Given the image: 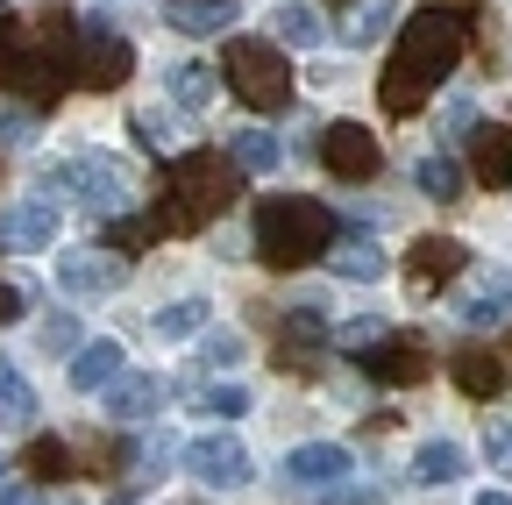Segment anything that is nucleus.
<instances>
[{"instance_id": "6", "label": "nucleus", "mask_w": 512, "mask_h": 505, "mask_svg": "<svg viewBox=\"0 0 512 505\" xmlns=\"http://www.w3.org/2000/svg\"><path fill=\"white\" fill-rule=\"evenodd\" d=\"M0 86H8L15 100H29L36 114L64 100V72L50 65L43 50H36L29 22H0Z\"/></svg>"}, {"instance_id": "3", "label": "nucleus", "mask_w": 512, "mask_h": 505, "mask_svg": "<svg viewBox=\"0 0 512 505\" xmlns=\"http://www.w3.org/2000/svg\"><path fill=\"white\" fill-rule=\"evenodd\" d=\"M335 214L320 207V200H306V193H271L264 207H256V221H249V242H256V257H264V271H306V264H320L335 249Z\"/></svg>"}, {"instance_id": "16", "label": "nucleus", "mask_w": 512, "mask_h": 505, "mask_svg": "<svg viewBox=\"0 0 512 505\" xmlns=\"http://www.w3.org/2000/svg\"><path fill=\"white\" fill-rule=\"evenodd\" d=\"M363 370L377 377V385H420V377H427V349L420 342H370Z\"/></svg>"}, {"instance_id": "33", "label": "nucleus", "mask_w": 512, "mask_h": 505, "mask_svg": "<svg viewBox=\"0 0 512 505\" xmlns=\"http://www.w3.org/2000/svg\"><path fill=\"white\" fill-rule=\"evenodd\" d=\"M342 342H349V349H370V342H392V321H384V313H363V321H349V328H342Z\"/></svg>"}, {"instance_id": "40", "label": "nucleus", "mask_w": 512, "mask_h": 505, "mask_svg": "<svg viewBox=\"0 0 512 505\" xmlns=\"http://www.w3.org/2000/svg\"><path fill=\"white\" fill-rule=\"evenodd\" d=\"M0 505H36V491H0Z\"/></svg>"}, {"instance_id": "12", "label": "nucleus", "mask_w": 512, "mask_h": 505, "mask_svg": "<svg viewBox=\"0 0 512 505\" xmlns=\"http://www.w3.org/2000/svg\"><path fill=\"white\" fill-rule=\"evenodd\" d=\"M57 221H64V214H57V200H43V193H36V200H22L15 214H0V257H22V249H50V242H57Z\"/></svg>"}, {"instance_id": "2", "label": "nucleus", "mask_w": 512, "mask_h": 505, "mask_svg": "<svg viewBox=\"0 0 512 505\" xmlns=\"http://www.w3.org/2000/svg\"><path fill=\"white\" fill-rule=\"evenodd\" d=\"M235 185H242V171H235L228 157L185 150V157H171L164 193H157V207H150L143 221H150V235H200L207 221H221V214H228Z\"/></svg>"}, {"instance_id": "13", "label": "nucleus", "mask_w": 512, "mask_h": 505, "mask_svg": "<svg viewBox=\"0 0 512 505\" xmlns=\"http://www.w3.org/2000/svg\"><path fill=\"white\" fill-rule=\"evenodd\" d=\"M100 399H107V420H128V427H136V420H157V406L171 399V385H164L157 370H121Z\"/></svg>"}, {"instance_id": "29", "label": "nucleus", "mask_w": 512, "mask_h": 505, "mask_svg": "<svg viewBox=\"0 0 512 505\" xmlns=\"http://www.w3.org/2000/svg\"><path fill=\"white\" fill-rule=\"evenodd\" d=\"M0 413H8V420H36V385L15 370V356H0Z\"/></svg>"}, {"instance_id": "1", "label": "nucleus", "mask_w": 512, "mask_h": 505, "mask_svg": "<svg viewBox=\"0 0 512 505\" xmlns=\"http://www.w3.org/2000/svg\"><path fill=\"white\" fill-rule=\"evenodd\" d=\"M463 22L456 15H441L434 0L413 15V22H399V43H392V65H384V79H377V100H384V114H420L427 100H434V86L463 65Z\"/></svg>"}, {"instance_id": "22", "label": "nucleus", "mask_w": 512, "mask_h": 505, "mask_svg": "<svg viewBox=\"0 0 512 505\" xmlns=\"http://www.w3.org/2000/svg\"><path fill=\"white\" fill-rule=\"evenodd\" d=\"M456 313L470 328H498L505 313H512V278H484V285H470L463 299H456Z\"/></svg>"}, {"instance_id": "19", "label": "nucleus", "mask_w": 512, "mask_h": 505, "mask_svg": "<svg viewBox=\"0 0 512 505\" xmlns=\"http://www.w3.org/2000/svg\"><path fill=\"white\" fill-rule=\"evenodd\" d=\"M448 370H456V385L470 392V399H498L505 385H512V370L491 356V349H463L456 363H448Z\"/></svg>"}, {"instance_id": "30", "label": "nucleus", "mask_w": 512, "mask_h": 505, "mask_svg": "<svg viewBox=\"0 0 512 505\" xmlns=\"http://www.w3.org/2000/svg\"><path fill=\"white\" fill-rule=\"evenodd\" d=\"M192 406L221 413V420H242L249 413V385H192Z\"/></svg>"}, {"instance_id": "21", "label": "nucleus", "mask_w": 512, "mask_h": 505, "mask_svg": "<svg viewBox=\"0 0 512 505\" xmlns=\"http://www.w3.org/2000/svg\"><path fill=\"white\" fill-rule=\"evenodd\" d=\"M121 377V342H79L72 349V385L79 392H107Z\"/></svg>"}, {"instance_id": "35", "label": "nucleus", "mask_w": 512, "mask_h": 505, "mask_svg": "<svg viewBox=\"0 0 512 505\" xmlns=\"http://www.w3.org/2000/svg\"><path fill=\"white\" fill-rule=\"evenodd\" d=\"M484 463H491L498 477H512V427H498V434H484Z\"/></svg>"}, {"instance_id": "20", "label": "nucleus", "mask_w": 512, "mask_h": 505, "mask_svg": "<svg viewBox=\"0 0 512 505\" xmlns=\"http://www.w3.org/2000/svg\"><path fill=\"white\" fill-rule=\"evenodd\" d=\"M271 36H278V43H292V50H320L328 22H320L313 0H285V8H271Z\"/></svg>"}, {"instance_id": "4", "label": "nucleus", "mask_w": 512, "mask_h": 505, "mask_svg": "<svg viewBox=\"0 0 512 505\" xmlns=\"http://www.w3.org/2000/svg\"><path fill=\"white\" fill-rule=\"evenodd\" d=\"M57 193H72L86 221H121V214H136V178H128L121 157H72V164H50L43 171V200Z\"/></svg>"}, {"instance_id": "39", "label": "nucleus", "mask_w": 512, "mask_h": 505, "mask_svg": "<svg viewBox=\"0 0 512 505\" xmlns=\"http://www.w3.org/2000/svg\"><path fill=\"white\" fill-rule=\"evenodd\" d=\"M164 456H171V441H164V434H150V441H143V456H136V463H143V470L157 477V470H164Z\"/></svg>"}, {"instance_id": "28", "label": "nucleus", "mask_w": 512, "mask_h": 505, "mask_svg": "<svg viewBox=\"0 0 512 505\" xmlns=\"http://www.w3.org/2000/svg\"><path fill=\"white\" fill-rule=\"evenodd\" d=\"M235 171H256V178H264V171H278L285 164V150H278V136H264V129H242L235 136V157H228Z\"/></svg>"}, {"instance_id": "15", "label": "nucleus", "mask_w": 512, "mask_h": 505, "mask_svg": "<svg viewBox=\"0 0 512 505\" xmlns=\"http://www.w3.org/2000/svg\"><path fill=\"white\" fill-rule=\"evenodd\" d=\"M470 178L477 185H512V129L505 121H477L470 129Z\"/></svg>"}, {"instance_id": "32", "label": "nucleus", "mask_w": 512, "mask_h": 505, "mask_svg": "<svg viewBox=\"0 0 512 505\" xmlns=\"http://www.w3.org/2000/svg\"><path fill=\"white\" fill-rule=\"evenodd\" d=\"M36 342H43L50 356H72V349H79V321H72V313H50V321L36 328Z\"/></svg>"}, {"instance_id": "18", "label": "nucleus", "mask_w": 512, "mask_h": 505, "mask_svg": "<svg viewBox=\"0 0 512 505\" xmlns=\"http://www.w3.org/2000/svg\"><path fill=\"white\" fill-rule=\"evenodd\" d=\"M328 271H335V278H349V285H377V278H384V249H377L370 235H335Z\"/></svg>"}, {"instance_id": "10", "label": "nucleus", "mask_w": 512, "mask_h": 505, "mask_svg": "<svg viewBox=\"0 0 512 505\" xmlns=\"http://www.w3.org/2000/svg\"><path fill=\"white\" fill-rule=\"evenodd\" d=\"M342 477H349V449H342V441H306V449H292L285 470H278V484L285 491H306V498H320V491L342 484Z\"/></svg>"}, {"instance_id": "36", "label": "nucleus", "mask_w": 512, "mask_h": 505, "mask_svg": "<svg viewBox=\"0 0 512 505\" xmlns=\"http://www.w3.org/2000/svg\"><path fill=\"white\" fill-rule=\"evenodd\" d=\"M128 129H136V143H143V150H164V143H171L164 114H136V121H128Z\"/></svg>"}, {"instance_id": "24", "label": "nucleus", "mask_w": 512, "mask_h": 505, "mask_svg": "<svg viewBox=\"0 0 512 505\" xmlns=\"http://www.w3.org/2000/svg\"><path fill=\"white\" fill-rule=\"evenodd\" d=\"M463 477V449L448 434H434V441H420V456H413V484H456Z\"/></svg>"}, {"instance_id": "25", "label": "nucleus", "mask_w": 512, "mask_h": 505, "mask_svg": "<svg viewBox=\"0 0 512 505\" xmlns=\"http://www.w3.org/2000/svg\"><path fill=\"white\" fill-rule=\"evenodd\" d=\"M413 178H420L427 200H463V164L448 157V150H427V157L413 164Z\"/></svg>"}, {"instance_id": "9", "label": "nucleus", "mask_w": 512, "mask_h": 505, "mask_svg": "<svg viewBox=\"0 0 512 505\" xmlns=\"http://www.w3.org/2000/svg\"><path fill=\"white\" fill-rule=\"evenodd\" d=\"M185 470L200 477L207 491H242V484L256 477V463H249V449H242L235 434H200V441L185 449Z\"/></svg>"}, {"instance_id": "7", "label": "nucleus", "mask_w": 512, "mask_h": 505, "mask_svg": "<svg viewBox=\"0 0 512 505\" xmlns=\"http://www.w3.org/2000/svg\"><path fill=\"white\" fill-rule=\"evenodd\" d=\"M128 72H136V43L114 29V15H86L79 22V57H72V79L93 93H114Z\"/></svg>"}, {"instance_id": "45", "label": "nucleus", "mask_w": 512, "mask_h": 505, "mask_svg": "<svg viewBox=\"0 0 512 505\" xmlns=\"http://www.w3.org/2000/svg\"><path fill=\"white\" fill-rule=\"evenodd\" d=\"M335 8H342V0H335Z\"/></svg>"}, {"instance_id": "26", "label": "nucleus", "mask_w": 512, "mask_h": 505, "mask_svg": "<svg viewBox=\"0 0 512 505\" xmlns=\"http://www.w3.org/2000/svg\"><path fill=\"white\" fill-rule=\"evenodd\" d=\"M392 15H399V0H349V22H342V36H349L356 50H370L384 29H392Z\"/></svg>"}, {"instance_id": "31", "label": "nucleus", "mask_w": 512, "mask_h": 505, "mask_svg": "<svg viewBox=\"0 0 512 505\" xmlns=\"http://www.w3.org/2000/svg\"><path fill=\"white\" fill-rule=\"evenodd\" d=\"M64 470H72V449L57 434H36L29 441V477H64Z\"/></svg>"}, {"instance_id": "38", "label": "nucleus", "mask_w": 512, "mask_h": 505, "mask_svg": "<svg viewBox=\"0 0 512 505\" xmlns=\"http://www.w3.org/2000/svg\"><path fill=\"white\" fill-rule=\"evenodd\" d=\"M22 313H29V292L22 285H0V328H15Z\"/></svg>"}, {"instance_id": "43", "label": "nucleus", "mask_w": 512, "mask_h": 505, "mask_svg": "<svg viewBox=\"0 0 512 505\" xmlns=\"http://www.w3.org/2000/svg\"><path fill=\"white\" fill-rule=\"evenodd\" d=\"M0 477H8V456H0Z\"/></svg>"}, {"instance_id": "27", "label": "nucleus", "mask_w": 512, "mask_h": 505, "mask_svg": "<svg viewBox=\"0 0 512 505\" xmlns=\"http://www.w3.org/2000/svg\"><path fill=\"white\" fill-rule=\"evenodd\" d=\"M207 328V299H178L164 313H150V335L157 342H185V335H200Z\"/></svg>"}, {"instance_id": "14", "label": "nucleus", "mask_w": 512, "mask_h": 505, "mask_svg": "<svg viewBox=\"0 0 512 505\" xmlns=\"http://www.w3.org/2000/svg\"><path fill=\"white\" fill-rule=\"evenodd\" d=\"M463 264H470V249H463L456 235H420L413 257H406V285H413V292H434V285L456 278Z\"/></svg>"}, {"instance_id": "17", "label": "nucleus", "mask_w": 512, "mask_h": 505, "mask_svg": "<svg viewBox=\"0 0 512 505\" xmlns=\"http://www.w3.org/2000/svg\"><path fill=\"white\" fill-rule=\"evenodd\" d=\"M164 22L178 36H228L242 15H235V0H164Z\"/></svg>"}, {"instance_id": "23", "label": "nucleus", "mask_w": 512, "mask_h": 505, "mask_svg": "<svg viewBox=\"0 0 512 505\" xmlns=\"http://www.w3.org/2000/svg\"><path fill=\"white\" fill-rule=\"evenodd\" d=\"M164 86H171V107L207 114V107H214V93H221V72H207V65H178Z\"/></svg>"}, {"instance_id": "37", "label": "nucleus", "mask_w": 512, "mask_h": 505, "mask_svg": "<svg viewBox=\"0 0 512 505\" xmlns=\"http://www.w3.org/2000/svg\"><path fill=\"white\" fill-rule=\"evenodd\" d=\"M0 143H36V121H29V114H8V107H0Z\"/></svg>"}, {"instance_id": "5", "label": "nucleus", "mask_w": 512, "mask_h": 505, "mask_svg": "<svg viewBox=\"0 0 512 505\" xmlns=\"http://www.w3.org/2000/svg\"><path fill=\"white\" fill-rule=\"evenodd\" d=\"M221 79H228V93H235L242 107H256V114H285V107H292V65H285V50L264 43V36H228Z\"/></svg>"}, {"instance_id": "42", "label": "nucleus", "mask_w": 512, "mask_h": 505, "mask_svg": "<svg viewBox=\"0 0 512 505\" xmlns=\"http://www.w3.org/2000/svg\"><path fill=\"white\" fill-rule=\"evenodd\" d=\"M107 505H136V498H107Z\"/></svg>"}, {"instance_id": "34", "label": "nucleus", "mask_w": 512, "mask_h": 505, "mask_svg": "<svg viewBox=\"0 0 512 505\" xmlns=\"http://www.w3.org/2000/svg\"><path fill=\"white\" fill-rule=\"evenodd\" d=\"M235 356H242V335H228V328L207 335V328H200V363H235Z\"/></svg>"}, {"instance_id": "11", "label": "nucleus", "mask_w": 512, "mask_h": 505, "mask_svg": "<svg viewBox=\"0 0 512 505\" xmlns=\"http://www.w3.org/2000/svg\"><path fill=\"white\" fill-rule=\"evenodd\" d=\"M57 278H64V292H79V299H93V292H114V285L128 278V264L114 257V249L86 242V249H64V257H57Z\"/></svg>"}, {"instance_id": "44", "label": "nucleus", "mask_w": 512, "mask_h": 505, "mask_svg": "<svg viewBox=\"0 0 512 505\" xmlns=\"http://www.w3.org/2000/svg\"><path fill=\"white\" fill-rule=\"evenodd\" d=\"M0 8H8V0H0Z\"/></svg>"}, {"instance_id": "41", "label": "nucleus", "mask_w": 512, "mask_h": 505, "mask_svg": "<svg viewBox=\"0 0 512 505\" xmlns=\"http://www.w3.org/2000/svg\"><path fill=\"white\" fill-rule=\"evenodd\" d=\"M477 505H512V491H477Z\"/></svg>"}, {"instance_id": "8", "label": "nucleus", "mask_w": 512, "mask_h": 505, "mask_svg": "<svg viewBox=\"0 0 512 505\" xmlns=\"http://www.w3.org/2000/svg\"><path fill=\"white\" fill-rule=\"evenodd\" d=\"M313 150H320V164H328L342 185H370L377 164H384V150H377V136L363 129V121H328Z\"/></svg>"}]
</instances>
